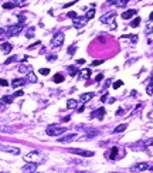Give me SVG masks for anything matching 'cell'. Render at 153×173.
I'll list each match as a JSON object with an SVG mask.
<instances>
[{
  "mask_svg": "<svg viewBox=\"0 0 153 173\" xmlns=\"http://www.w3.org/2000/svg\"><path fill=\"white\" fill-rule=\"evenodd\" d=\"M24 160L38 166V163H41L44 160V155L38 151H33V152H30V153H27V155H24Z\"/></svg>",
  "mask_w": 153,
  "mask_h": 173,
  "instance_id": "cell-1",
  "label": "cell"
},
{
  "mask_svg": "<svg viewBox=\"0 0 153 173\" xmlns=\"http://www.w3.org/2000/svg\"><path fill=\"white\" fill-rule=\"evenodd\" d=\"M67 131H68L67 128H62V126H60V125H55V124H53V125L47 126V129H45V133H47L48 136H60V135H64Z\"/></svg>",
  "mask_w": 153,
  "mask_h": 173,
  "instance_id": "cell-2",
  "label": "cell"
},
{
  "mask_svg": "<svg viewBox=\"0 0 153 173\" xmlns=\"http://www.w3.org/2000/svg\"><path fill=\"white\" fill-rule=\"evenodd\" d=\"M68 152L69 153H74V155L82 156V158H92L95 155L92 151H85V149H80V147H69Z\"/></svg>",
  "mask_w": 153,
  "mask_h": 173,
  "instance_id": "cell-3",
  "label": "cell"
},
{
  "mask_svg": "<svg viewBox=\"0 0 153 173\" xmlns=\"http://www.w3.org/2000/svg\"><path fill=\"white\" fill-rule=\"evenodd\" d=\"M64 33H61V31H58V33L55 34L54 37H53V40H51V47L53 48H57V47H61L62 45V43H64Z\"/></svg>",
  "mask_w": 153,
  "mask_h": 173,
  "instance_id": "cell-4",
  "label": "cell"
},
{
  "mask_svg": "<svg viewBox=\"0 0 153 173\" xmlns=\"http://www.w3.org/2000/svg\"><path fill=\"white\" fill-rule=\"evenodd\" d=\"M23 30V24H13V26H9L7 27V34L6 36L7 37H13V36H17V34L22 33Z\"/></svg>",
  "mask_w": 153,
  "mask_h": 173,
  "instance_id": "cell-5",
  "label": "cell"
},
{
  "mask_svg": "<svg viewBox=\"0 0 153 173\" xmlns=\"http://www.w3.org/2000/svg\"><path fill=\"white\" fill-rule=\"evenodd\" d=\"M115 17H116V14L115 13H108V14H104L99 20H101V23H104V24H112V27L115 29L116 27V24H115Z\"/></svg>",
  "mask_w": 153,
  "mask_h": 173,
  "instance_id": "cell-6",
  "label": "cell"
},
{
  "mask_svg": "<svg viewBox=\"0 0 153 173\" xmlns=\"http://www.w3.org/2000/svg\"><path fill=\"white\" fill-rule=\"evenodd\" d=\"M0 151L9 152V153H13V155H18V153H20V149H18V147L10 146V145H2V144H0Z\"/></svg>",
  "mask_w": 153,
  "mask_h": 173,
  "instance_id": "cell-7",
  "label": "cell"
},
{
  "mask_svg": "<svg viewBox=\"0 0 153 173\" xmlns=\"http://www.w3.org/2000/svg\"><path fill=\"white\" fill-rule=\"evenodd\" d=\"M104 116H105V108H98L91 112V118L94 119H104Z\"/></svg>",
  "mask_w": 153,
  "mask_h": 173,
  "instance_id": "cell-8",
  "label": "cell"
},
{
  "mask_svg": "<svg viewBox=\"0 0 153 173\" xmlns=\"http://www.w3.org/2000/svg\"><path fill=\"white\" fill-rule=\"evenodd\" d=\"M73 24H74V27H75V29H82V27L87 24V18H85V17H80V16H78L76 18H74V20H73Z\"/></svg>",
  "mask_w": 153,
  "mask_h": 173,
  "instance_id": "cell-9",
  "label": "cell"
},
{
  "mask_svg": "<svg viewBox=\"0 0 153 173\" xmlns=\"http://www.w3.org/2000/svg\"><path fill=\"white\" fill-rule=\"evenodd\" d=\"M149 167H150L149 163L142 162V163H138V165L133 166V167H132V170H133V172H143V170H147Z\"/></svg>",
  "mask_w": 153,
  "mask_h": 173,
  "instance_id": "cell-10",
  "label": "cell"
},
{
  "mask_svg": "<svg viewBox=\"0 0 153 173\" xmlns=\"http://www.w3.org/2000/svg\"><path fill=\"white\" fill-rule=\"evenodd\" d=\"M136 13H138V11H136L135 9H129V10L124 11V13H122V16H120V17L124 18V20H129V18H132V17H133V16L136 14Z\"/></svg>",
  "mask_w": 153,
  "mask_h": 173,
  "instance_id": "cell-11",
  "label": "cell"
},
{
  "mask_svg": "<svg viewBox=\"0 0 153 173\" xmlns=\"http://www.w3.org/2000/svg\"><path fill=\"white\" fill-rule=\"evenodd\" d=\"M76 138L75 133H69V135H65V136H62L58 139L60 144H68V142H71V140H74Z\"/></svg>",
  "mask_w": 153,
  "mask_h": 173,
  "instance_id": "cell-12",
  "label": "cell"
},
{
  "mask_svg": "<svg viewBox=\"0 0 153 173\" xmlns=\"http://www.w3.org/2000/svg\"><path fill=\"white\" fill-rule=\"evenodd\" d=\"M26 82H27V81H26L24 78H16V80H13V81H11V87H13V88H18V87L24 85Z\"/></svg>",
  "mask_w": 153,
  "mask_h": 173,
  "instance_id": "cell-13",
  "label": "cell"
},
{
  "mask_svg": "<svg viewBox=\"0 0 153 173\" xmlns=\"http://www.w3.org/2000/svg\"><path fill=\"white\" fill-rule=\"evenodd\" d=\"M37 169V165H33V163H29V165H26L24 167H23V172L26 173H34Z\"/></svg>",
  "mask_w": 153,
  "mask_h": 173,
  "instance_id": "cell-14",
  "label": "cell"
},
{
  "mask_svg": "<svg viewBox=\"0 0 153 173\" xmlns=\"http://www.w3.org/2000/svg\"><path fill=\"white\" fill-rule=\"evenodd\" d=\"M126 3H128V0H111V2H108V4H113L116 7H124Z\"/></svg>",
  "mask_w": 153,
  "mask_h": 173,
  "instance_id": "cell-15",
  "label": "cell"
},
{
  "mask_svg": "<svg viewBox=\"0 0 153 173\" xmlns=\"http://www.w3.org/2000/svg\"><path fill=\"white\" fill-rule=\"evenodd\" d=\"M92 96H94V92H87V94H82L81 95V102H88V101L92 100Z\"/></svg>",
  "mask_w": 153,
  "mask_h": 173,
  "instance_id": "cell-16",
  "label": "cell"
},
{
  "mask_svg": "<svg viewBox=\"0 0 153 173\" xmlns=\"http://www.w3.org/2000/svg\"><path fill=\"white\" fill-rule=\"evenodd\" d=\"M89 77H91V70H88V68H85L80 73V80H88Z\"/></svg>",
  "mask_w": 153,
  "mask_h": 173,
  "instance_id": "cell-17",
  "label": "cell"
},
{
  "mask_svg": "<svg viewBox=\"0 0 153 173\" xmlns=\"http://www.w3.org/2000/svg\"><path fill=\"white\" fill-rule=\"evenodd\" d=\"M26 81H29V82H37V77L36 75H34V73L31 70L29 71V73H27V78H26Z\"/></svg>",
  "mask_w": 153,
  "mask_h": 173,
  "instance_id": "cell-18",
  "label": "cell"
},
{
  "mask_svg": "<svg viewBox=\"0 0 153 173\" xmlns=\"http://www.w3.org/2000/svg\"><path fill=\"white\" fill-rule=\"evenodd\" d=\"M118 152H119V147H118V146H113L112 149H111V153H109V155H108V158H109V159H112V160H113V159H116V156H118Z\"/></svg>",
  "mask_w": 153,
  "mask_h": 173,
  "instance_id": "cell-19",
  "label": "cell"
},
{
  "mask_svg": "<svg viewBox=\"0 0 153 173\" xmlns=\"http://www.w3.org/2000/svg\"><path fill=\"white\" fill-rule=\"evenodd\" d=\"M11 48H13V45H11L10 43H3V44H2V51L6 53V54H9V53L11 51Z\"/></svg>",
  "mask_w": 153,
  "mask_h": 173,
  "instance_id": "cell-20",
  "label": "cell"
},
{
  "mask_svg": "<svg viewBox=\"0 0 153 173\" xmlns=\"http://www.w3.org/2000/svg\"><path fill=\"white\" fill-rule=\"evenodd\" d=\"M146 34H152L153 33V20H149L146 23V30H145Z\"/></svg>",
  "mask_w": 153,
  "mask_h": 173,
  "instance_id": "cell-21",
  "label": "cell"
},
{
  "mask_svg": "<svg viewBox=\"0 0 153 173\" xmlns=\"http://www.w3.org/2000/svg\"><path fill=\"white\" fill-rule=\"evenodd\" d=\"M16 6H18V2H6V3H3V9H14Z\"/></svg>",
  "mask_w": 153,
  "mask_h": 173,
  "instance_id": "cell-22",
  "label": "cell"
},
{
  "mask_svg": "<svg viewBox=\"0 0 153 173\" xmlns=\"http://www.w3.org/2000/svg\"><path fill=\"white\" fill-rule=\"evenodd\" d=\"M96 135H99V131H96V129H91V131L85 135V138H87V139H91V138L96 136Z\"/></svg>",
  "mask_w": 153,
  "mask_h": 173,
  "instance_id": "cell-23",
  "label": "cell"
},
{
  "mask_svg": "<svg viewBox=\"0 0 153 173\" xmlns=\"http://www.w3.org/2000/svg\"><path fill=\"white\" fill-rule=\"evenodd\" d=\"M126 128H128V125H126V124H122V125H118L116 128L113 129V133H120V132H124V131H125V129H126Z\"/></svg>",
  "mask_w": 153,
  "mask_h": 173,
  "instance_id": "cell-24",
  "label": "cell"
},
{
  "mask_svg": "<svg viewBox=\"0 0 153 173\" xmlns=\"http://www.w3.org/2000/svg\"><path fill=\"white\" fill-rule=\"evenodd\" d=\"M76 105H78V102H76L75 100L67 101V108H68V109H74V108H76Z\"/></svg>",
  "mask_w": 153,
  "mask_h": 173,
  "instance_id": "cell-25",
  "label": "cell"
},
{
  "mask_svg": "<svg viewBox=\"0 0 153 173\" xmlns=\"http://www.w3.org/2000/svg\"><path fill=\"white\" fill-rule=\"evenodd\" d=\"M146 92H147V95H152L153 94V77L150 78V82L146 87Z\"/></svg>",
  "mask_w": 153,
  "mask_h": 173,
  "instance_id": "cell-26",
  "label": "cell"
},
{
  "mask_svg": "<svg viewBox=\"0 0 153 173\" xmlns=\"http://www.w3.org/2000/svg\"><path fill=\"white\" fill-rule=\"evenodd\" d=\"M34 31H36V29H34V27H29V29H27V31H26V37H27V38H33V37H34Z\"/></svg>",
  "mask_w": 153,
  "mask_h": 173,
  "instance_id": "cell-27",
  "label": "cell"
},
{
  "mask_svg": "<svg viewBox=\"0 0 153 173\" xmlns=\"http://www.w3.org/2000/svg\"><path fill=\"white\" fill-rule=\"evenodd\" d=\"M68 71H69V75H71V77H75V74H78V68H76L75 65H69Z\"/></svg>",
  "mask_w": 153,
  "mask_h": 173,
  "instance_id": "cell-28",
  "label": "cell"
},
{
  "mask_svg": "<svg viewBox=\"0 0 153 173\" xmlns=\"http://www.w3.org/2000/svg\"><path fill=\"white\" fill-rule=\"evenodd\" d=\"M13 100H14V98H13V95H6V96H3V98H2V101H3L4 104H11L13 102Z\"/></svg>",
  "mask_w": 153,
  "mask_h": 173,
  "instance_id": "cell-29",
  "label": "cell"
},
{
  "mask_svg": "<svg viewBox=\"0 0 153 173\" xmlns=\"http://www.w3.org/2000/svg\"><path fill=\"white\" fill-rule=\"evenodd\" d=\"M64 81V75L62 74H55L54 75V82H57V84H60V82Z\"/></svg>",
  "mask_w": 153,
  "mask_h": 173,
  "instance_id": "cell-30",
  "label": "cell"
},
{
  "mask_svg": "<svg viewBox=\"0 0 153 173\" xmlns=\"http://www.w3.org/2000/svg\"><path fill=\"white\" fill-rule=\"evenodd\" d=\"M0 132H11V128L7 125H4V124H2L0 122Z\"/></svg>",
  "mask_w": 153,
  "mask_h": 173,
  "instance_id": "cell-31",
  "label": "cell"
},
{
  "mask_svg": "<svg viewBox=\"0 0 153 173\" xmlns=\"http://www.w3.org/2000/svg\"><path fill=\"white\" fill-rule=\"evenodd\" d=\"M95 16V7H92V9H89V10L87 11V16H85V18L87 20H89V18H92Z\"/></svg>",
  "mask_w": 153,
  "mask_h": 173,
  "instance_id": "cell-32",
  "label": "cell"
},
{
  "mask_svg": "<svg viewBox=\"0 0 153 173\" xmlns=\"http://www.w3.org/2000/svg\"><path fill=\"white\" fill-rule=\"evenodd\" d=\"M122 38H131L133 43L138 41V36H132V34H125V36H122Z\"/></svg>",
  "mask_w": 153,
  "mask_h": 173,
  "instance_id": "cell-33",
  "label": "cell"
},
{
  "mask_svg": "<svg viewBox=\"0 0 153 173\" xmlns=\"http://www.w3.org/2000/svg\"><path fill=\"white\" fill-rule=\"evenodd\" d=\"M139 24H140V17H135V20L131 23V26L132 27H138Z\"/></svg>",
  "mask_w": 153,
  "mask_h": 173,
  "instance_id": "cell-34",
  "label": "cell"
},
{
  "mask_svg": "<svg viewBox=\"0 0 153 173\" xmlns=\"http://www.w3.org/2000/svg\"><path fill=\"white\" fill-rule=\"evenodd\" d=\"M14 61H17V55H13V57L7 58L6 61H4V64H11V63H14Z\"/></svg>",
  "mask_w": 153,
  "mask_h": 173,
  "instance_id": "cell-35",
  "label": "cell"
},
{
  "mask_svg": "<svg viewBox=\"0 0 153 173\" xmlns=\"http://www.w3.org/2000/svg\"><path fill=\"white\" fill-rule=\"evenodd\" d=\"M75 51H76V45L75 44H73V45H69V47H68V54L69 55H73Z\"/></svg>",
  "mask_w": 153,
  "mask_h": 173,
  "instance_id": "cell-36",
  "label": "cell"
},
{
  "mask_svg": "<svg viewBox=\"0 0 153 173\" xmlns=\"http://www.w3.org/2000/svg\"><path fill=\"white\" fill-rule=\"evenodd\" d=\"M108 96H109V95H104L101 98V101H102V102H108V101H109V102H113V101H115V98H108Z\"/></svg>",
  "mask_w": 153,
  "mask_h": 173,
  "instance_id": "cell-37",
  "label": "cell"
},
{
  "mask_svg": "<svg viewBox=\"0 0 153 173\" xmlns=\"http://www.w3.org/2000/svg\"><path fill=\"white\" fill-rule=\"evenodd\" d=\"M30 70H31V68H27L24 64H22V65H20V68H18V71H20V73H29Z\"/></svg>",
  "mask_w": 153,
  "mask_h": 173,
  "instance_id": "cell-38",
  "label": "cell"
},
{
  "mask_svg": "<svg viewBox=\"0 0 153 173\" xmlns=\"http://www.w3.org/2000/svg\"><path fill=\"white\" fill-rule=\"evenodd\" d=\"M67 17H69V18H73V20H74V18L78 17V14H76L75 11H68V14H67Z\"/></svg>",
  "mask_w": 153,
  "mask_h": 173,
  "instance_id": "cell-39",
  "label": "cell"
},
{
  "mask_svg": "<svg viewBox=\"0 0 153 173\" xmlns=\"http://www.w3.org/2000/svg\"><path fill=\"white\" fill-rule=\"evenodd\" d=\"M17 17H18V24H24L26 16H24V14H20V16H17Z\"/></svg>",
  "mask_w": 153,
  "mask_h": 173,
  "instance_id": "cell-40",
  "label": "cell"
},
{
  "mask_svg": "<svg viewBox=\"0 0 153 173\" xmlns=\"http://www.w3.org/2000/svg\"><path fill=\"white\" fill-rule=\"evenodd\" d=\"M122 85H124V82H122V81H115V82H113V85H112V87H113V88H115V89H118V88H119V87H122Z\"/></svg>",
  "mask_w": 153,
  "mask_h": 173,
  "instance_id": "cell-41",
  "label": "cell"
},
{
  "mask_svg": "<svg viewBox=\"0 0 153 173\" xmlns=\"http://www.w3.org/2000/svg\"><path fill=\"white\" fill-rule=\"evenodd\" d=\"M152 145H153V138H150L146 142H143V146H152Z\"/></svg>",
  "mask_w": 153,
  "mask_h": 173,
  "instance_id": "cell-42",
  "label": "cell"
},
{
  "mask_svg": "<svg viewBox=\"0 0 153 173\" xmlns=\"http://www.w3.org/2000/svg\"><path fill=\"white\" fill-rule=\"evenodd\" d=\"M47 60H48V61H55V60H57V55H55V54H48L47 55Z\"/></svg>",
  "mask_w": 153,
  "mask_h": 173,
  "instance_id": "cell-43",
  "label": "cell"
},
{
  "mask_svg": "<svg viewBox=\"0 0 153 173\" xmlns=\"http://www.w3.org/2000/svg\"><path fill=\"white\" fill-rule=\"evenodd\" d=\"M40 74H43V75H48V74H50V70H48V68H40Z\"/></svg>",
  "mask_w": 153,
  "mask_h": 173,
  "instance_id": "cell-44",
  "label": "cell"
},
{
  "mask_svg": "<svg viewBox=\"0 0 153 173\" xmlns=\"http://www.w3.org/2000/svg\"><path fill=\"white\" fill-rule=\"evenodd\" d=\"M23 95H24V92L20 89V91H17V92H14V94H13V98H17V96H23Z\"/></svg>",
  "mask_w": 153,
  "mask_h": 173,
  "instance_id": "cell-45",
  "label": "cell"
},
{
  "mask_svg": "<svg viewBox=\"0 0 153 173\" xmlns=\"http://www.w3.org/2000/svg\"><path fill=\"white\" fill-rule=\"evenodd\" d=\"M9 82L6 81V80H3V78H0V87H7Z\"/></svg>",
  "mask_w": 153,
  "mask_h": 173,
  "instance_id": "cell-46",
  "label": "cell"
},
{
  "mask_svg": "<svg viewBox=\"0 0 153 173\" xmlns=\"http://www.w3.org/2000/svg\"><path fill=\"white\" fill-rule=\"evenodd\" d=\"M104 63V60H95V61H92V65H101V64Z\"/></svg>",
  "mask_w": 153,
  "mask_h": 173,
  "instance_id": "cell-47",
  "label": "cell"
},
{
  "mask_svg": "<svg viewBox=\"0 0 153 173\" xmlns=\"http://www.w3.org/2000/svg\"><path fill=\"white\" fill-rule=\"evenodd\" d=\"M102 80H104V74H98V75L95 77V81H96V82L102 81Z\"/></svg>",
  "mask_w": 153,
  "mask_h": 173,
  "instance_id": "cell-48",
  "label": "cell"
},
{
  "mask_svg": "<svg viewBox=\"0 0 153 173\" xmlns=\"http://www.w3.org/2000/svg\"><path fill=\"white\" fill-rule=\"evenodd\" d=\"M41 44V41H37V43H34V44H31L29 47V50H33V48H36V47H38V45Z\"/></svg>",
  "mask_w": 153,
  "mask_h": 173,
  "instance_id": "cell-49",
  "label": "cell"
},
{
  "mask_svg": "<svg viewBox=\"0 0 153 173\" xmlns=\"http://www.w3.org/2000/svg\"><path fill=\"white\" fill-rule=\"evenodd\" d=\"M6 107H7V104H4L3 101L0 100V111H3V109H6Z\"/></svg>",
  "mask_w": 153,
  "mask_h": 173,
  "instance_id": "cell-50",
  "label": "cell"
},
{
  "mask_svg": "<svg viewBox=\"0 0 153 173\" xmlns=\"http://www.w3.org/2000/svg\"><path fill=\"white\" fill-rule=\"evenodd\" d=\"M124 112H125L124 109H118L116 111V115H118V116H119V115H124Z\"/></svg>",
  "mask_w": 153,
  "mask_h": 173,
  "instance_id": "cell-51",
  "label": "cell"
},
{
  "mask_svg": "<svg viewBox=\"0 0 153 173\" xmlns=\"http://www.w3.org/2000/svg\"><path fill=\"white\" fill-rule=\"evenodd\" d=\"M73 4H75V2H71V3H67V4H64L62 7H69V6H73Z\"/></svg>",
  "mask_w": 153,
  "mask_h": 173,
  "instance_id": "cell-52",
  "label": "cell"
},
{
  "mask_svg": "<svg viewBox=\"0 0 153 173\" xmlns=\"http://www.w3.org/2000/svg\"><path fill=\"white\" fill-rule=\"evenodd\" d=\"M85 63V61H84V60H82V58H81V60H78V61H76V64H78V65H82V64H84Z\"/></svg>",
  "mask_w": 153,
  "mask_h": 173,
  "instance_id": "cell-53",
  "label": "cell"
},
{
  "mask_svg": "<svg viewBox=\"0 0 153 173\" xmlns=\"http://www.w3.org/2000/svg\"><path fill=\"white\" fill-rule=\"evenodd\" d=\"M61 121L62 122H68V121H71V118H69V116H65V118H62Z\"/></svg>",
  "mask_w": 153,
  "mask_h": 173,
  "instance_id": "cell-54",
  "label": "cell"
},
{
  "mask_svg": "<svg viewBox=\"0 0 153 173\" xmlns=\"http://www.w3.org/2000/svg\"><path fill=\"white\" fill-rule=\"evenodd\" d=\"M149 20H153V11L150 13V16H149Z\"/></svg>",
  "mask_w": 153,
  "mask_h": 173,
  "instance_id": "cell-55",
  "label": "cell"
},
{
  "mask_svg": "<svg viewBox=\"0 0 153 173\" xmlns=\"http://www.w3.org/2000/svg\"><path fill=\"white\" fill-rule=\"evenodd\" d=\"M149 170H152V172H153V165H152V166H150V167H149Z\"/></svg>",
  "mask_w": 153,
  "mask_h": 173,
  "instance_id": "cell-56",
  "label": "cell"
},
{
  "mask_svg": "<svg viewBox=\"0 0 153 173\" xmlns=\"http://www.w3.org/2000/svg\"><path fill=\"white\" fill-rule=\"evenodd\" d=\"M75 173H87V172H75Z\"/></svg>",
  "mask_w": 153,
  "mask_h": 173,
  "instance_id": "cell-57",
  "label": "cell"
}]
</instances>
